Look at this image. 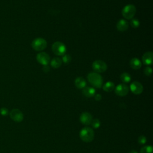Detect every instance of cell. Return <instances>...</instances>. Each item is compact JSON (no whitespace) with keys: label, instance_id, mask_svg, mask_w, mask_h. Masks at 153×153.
<instances>
[{"label":"cell","instance_id":"cell-1","mask_svg":"<svg viewBox=\"0 0 153 153\" xmlns=\"http://www.w3.org/2000/svg\"><path fill=\"white\" fill-rule=\"evenodd\" d=\"M88 82L94 87L100 88L103 84L102 76L96 72L89 73L87 75Z\"/></svg>","mask_w":153,"mask_h":153},{"label":"cell","instance_id":"cell-2","mask_svg":"<svg viewBox=\"0 0 153 153\" xmlns=\"http://www.w3.org/2000/svg\"><path fill=\"white\" fill-rule=\"evenodd\" d=\"M80 139L84 142H91L94 137V133L92 128L86 127L81 130L79 132Z\"/></svg>","mask_w":153,"mask_h":153},{"label":"cell","instance_id":"cell-3","mask_svg":"<svg viewBox=\"0 0 153 153\" xmlns=\"http://www.w3.org/2000/svg\"><path fill=\"white\" fill-rule=\"evenodd\" d=\"M136 12V7L132 4L126 5L122 10V15L126 19H131L134 16Z\"/></svg>","mask_w":153,"mask_h":153},{"label":"cell","instance_id":"cell-4","mask_svg":"<svg viewBox=\"0 0 153 153\" xmlns=\"http://www.w3.org/2000/svg\"><path fill=\"white\" fill-rule=\"evenodd\" d=\"M47 41L45 39L42 38H38L35 39L32 42V47L37 51H41L47 47Z\"/></svg>","mask_w":153,"mask_h":153},{"label":"cell","instance_id":"cell-5","mask_svg":"<svg viewBox=\"0 0 153 153\" xmlns=\"http://www.w3.org/2000/svg\"><path fill=\"white\" fill-rule=\"evenodd\" d=\"M53 52L57 56H63L65 54L66 48L65 45L60 41L55 42L51 47Z\"/></svg>","mask_w":153,"mask_h":153},{"label":"cell","instance_id":"cell-6","mask_svg":"<svg viewBox=\"0 0 153 153\" xmlns=\"http://www.w3.org/2000/svg\"><path fill=\"white\" fill-rule=\"evenodd\" d=\"M106 63L101 60H97L92 63V68L96 73H102L107 69Z\"/></svg>","mask_w":153,"mask_h":153},{"label":"cell","instance_id":"cell-7","mask_svg":"<svg viewBox=\"0 0 153 153\" xmlns=\"http://www.w3.org/2000/svg\"><path fill=\"white\" fill-rule=\"evenodd\" d=\"M10 118L16 122H21L23 120V114L18 109H13L10 112Z\"/></svg>","mask_w":153,"mask_h":153},{"label":"cell","instance_id":"cell-8","mask_svg":"<svg viewBox=\"0 0 153 153\" xmlns=\"http://www.w3.org/2000/svg\"><path fill=\"white\" fill-rule=\"evenodd\" d=\"M129 88L126 84H120L115 88V93L119 96H124L127 94Z\"/></svg>","mask_w":153,"mask_h":153},{"label":"cell","instance_id":"cell-9","mask_svg":"<svg viewBox=\"0 0 153 153\" xmlns=\"http://www.w3.org/2000/svg\"><path fill=\"white\" fill-rule=\"evenodd\" d=\"M50 57L49 55L45 52L39 53L36 56V60L38 63L42 65L43 66L47 65L50 62Z\"/></svg>","mask_w":153,"mask_h":153},{"label":"cell","instance_id":"cell-10","mask_svg":"<svg viewBox=\"0 0 153 153\" xmlns=\"http://www.w3.org/2000/svg\"><path fill=\"white\" fill-rule=\"evenodd\" d=\"M130 90L134 94H140L142 93L143 88L142 85L138 81L133 82L130 85Z\"/></svg>","mask_w":153,"mask_h":153},{"label":"cell","instance_id":"cell-11","mask_svg":"<svg viewBox=\"0 0 153 153\" xmlns=\"http://www.w3.org/2000/svg\"><path fill=\"white\" fill-rule=\"evenodd\" d=\"M79 120L84 125H90L93 120L92 115L88 112H82L79 117Z\"/></svg>","mask_w":153,"mask_h":153},{"label":"cell","instance_id":"cell-12","mask_svg":"<svg viewBox=\"0 0 153 153\" xmlns=\"http://www.w3.org/2000/svg\"><path fill=\"white\" fill-rule=\"evenodd\" d=\"M152 58H153V53L151 51H148L145 53L142 58V62L144 65L149 66L152 64Z\"/></svg>","mask_w":153,"mask_h":153},{"label":"cell","instance_id":"cell-13","mask_svg":"<svg viewBox=\"0 0 153 153\" xmlns=\"http://www.w3.org/2000/svg\"><path fill=\"white\" fill-rule=\"evenodd\" d=\"M128 27V23L124 19L120 20L117 24V29L120 32H124Z\"/></svg>","mask_w":153,"mask_h":153},{"label":"cell","instance_id":"cell-14","mask_svg":"<svg viewBox=\"0 0 153 153\" xmlns=\"http://www.w3.org/2000/svg\"><path fill=\"white\" fill-rule=\"evenodd\" d=\"M96 90L93 87H85L82 90V94L87 97H91L95 95Z\"/></svg>","mask_w":153,"mask_h":153},{"label":"cell","instance_id":"cell-15","mask_svg":"<svg viewBox=\"0 0 153 153\" xmlns=\"http://www.w3.org/2000/svg\"><path fill=\"white\" fill-rule=\"evenodd\" d=\"M130 66L132 69L137 70L141 68L142 62H140V60L139 59H137L136 57H134L130 60Z\"/></svg>","mask_w":153,"mask_h":153},{"label":"cell","instance_id":"cell-16","mask_svg":"<svg viewBox=\"0 0 153 153\" xmlns=\"http://www.w3.org/2000/svg\"><path fill=\"white\" fill-rule=\"evenodd\" d=\"M75 85L79 89L84 88L86 87V81L82 77H78L75 80Z\"/></svg>","mask_w":153,"mask_h":153},{"label":"cell","instance_id":"cell-17","mask_svg":"<svg viewBox=\"0 0 153 153\" xmlns=\"http://www.w3.org/2000/svg\"><path fill=\"white\" fill-rule=\"evenodd\" d=\"M115 88V85L112 81H108L103 85V90L106 92H111Z\"/></svg>","mask_w":153,"mask_h":153},{"label":"cell","instance_id":"cell-18","mask_svg":"<svg viewBox=\"0 0 153 153\" xmlns=\"http://www.w3.org/2000/svg\"><path fill=\"white\" fill-rule=\"evenodd\" d=\"M62 63V60L59 57H54L51 61V66L54 68H59Z\"/></svg>","mask_w":153,"mask_h":153},{"label":"cell","instance_id":"cell-19","mask_svg":"<svg viewBox=\"0 0 153 153\" xmlns=\"http://www.w3.org/2000/svg\"><path fill=\"white\" fill-rule=\"evenodd\" d=\"M120 79L123 82L127 83V82H129L130 81L131 76L128 73L124 72V73L121 74V75H120Z\"/></svg>","mask_w":153,"mask_h":153},{"label":"cell","instance_id":"cell-20","mask_svg":"<svg viewBox=\"0 0 153 153\" xmlns=\"http://www.w3.org/2000/svg\"><path fill=\"white\" fill-rule=\"evenodd\" d=\"M140 153H153L152 146L148 145L143 146L140 149Z\"/></svg>","mask_w":153,"mask_h":153},{"label":"cell","instance_id":"cell-21","mask_svg":"<svg viewBox=\"0 0 153 153\" xmlns=\"http://www.w3.org/2000/svg\"><path fill=\"white\" fill-rule=\"evenodd\" d=\"M130 25L133 28H137L140 26V22L139 20L137 19H133L130 21Z\"/></svg>","mask_w":153,"mask_h":153},{"label":"cell","instance_id":"cell-22","mask_svg":"<svg viewBox=\"0 0 153 153\" xmlns=\"http://www.w3.org/2000/svg\"><path fill=\"white\" fill-rule=\"evenodd\" d=\"M91 124L94 128H98L100 126V121H99V119L96 118L92 120Z\"/></svg>","mask_w":153,"mask_h":153},{"label":"cell","instance_id":"cell-23","mask_svg":"<svg viewBox=\"0 0 153 153\" xmlns=\"http://www.w3.org/2000/svg\"><path fill=\"white\" fill-rule=\"evenodd\" d=\"M71 57L69 54H64L62 56V61L65 63H69L71 61Z\"/></svg>","mask_w":153,"mask_h":153},{"label":"cell","instance_id":"cell-24","mask_svg":"<svg viewBox=\"0 0 153 153\" xmlns=\"http://www.w3.org/2000/svg\"><path fill=\"white\" fill-rule=\"evenodd\" d=\"M152 68L151 67H149V66L146 67L143 70V72L146 76H150L152 74Z\"/></svg>","mask_w":153,"mask_h":153},{"label":"cell","instance_id":"cell-25","mask_svg":"<svg viewBox=\"0 0 153 153\" xmlns=\"http://www.w3.org/2000/svg\"><path fill=\"white\" fill-rule=\"evenodd\" d=\"M138 142L140 145H143L146 142V138L145 137V136L141 135L138 137Z\"/></svg>","mask_w":153,"mask_h":153},{"label":"cell","instance_id":"cell-26","mask_svg":"<svg viewBox=\"0 0 153 153\" xmlns=\"http://www.w3.org/2000/svg\"><path fill=\"white\" fill-rule=\"evenodd\" d=\"M0 113L2 115L6 116L8 114V109L6 108H2L0 109Z\"/></svg>","mask_w":153,"mask_h":153},{"label":"cell","instance_id":"cell-27","mask_svg":"<svg viewBox=\"0 0 153 153\" xmlns=\"http://www.w3.org/2000/svg\"><path fill=\"white\" fill-rule=\"evenodd\" d=\"M94 99L97 101H100L102 99V96L100 94H96L94 95Z\"/></svg>","mask_w":153,"mask_h":153},{"label":"cell","instance_id":"cell-28","mask_svg":"<svg viewBox=\"0 0 153 153\" xmlns=\"http://www.w3.org/2000/svg\"><path fill=\"white\" fill-rule=\"evenodd\" d=\"M50 67L48 65H44L43 68H42V70L45 72H48L50 71Z\"/></svg>","mask_w":153,"mask_h":153},{"label":"cell","instance_id":"cell-29","mask_svg":"<svg viewBox=\"0 0 153 153\" xmlns=\"http://www.w3.org/2000/svg\"><path fill=\"white\" fill-rule=\"evenodd\" d=\"M129 153H137V152L135 150H132L130 152H129Z\"/></svg>","mask_w":153,"mask_h":153}]
</instances>
